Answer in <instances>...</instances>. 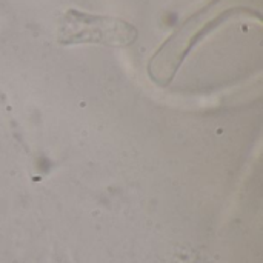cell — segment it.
<instances>
[{"label":"cell","instance_id":"6da1fadb","mask_svg":"<svg viewBox=\"0 0 263 263\" xmlns=\"http://www.w3.org/2000/svg\"><path fill=\"white\" fill-rule=\"evenodd\" d=\"M253 0H213L203 9L190 17L153 55L148 65L151 80L159 86H168L193 46L211 29L228 17L250 11Z\"/></svg>","mask_w":263,"mask_h":263},{"label":"cell","instance_id":"7a4b0ae2","mask_svg":"<svg viewBox=\"0 0 263 263\" xmlns=\"http://www.w3.org/2000/svg\"><path fill=\"white\" fill-rule=\"evenodd\" d=\"M137 37V29L120 18L108 15H94L76 9L63 14L57 40L63 45L99 43L108 46H128Z\"/></svg>","mask_w":263,"mask_h":263}]
</instances>
